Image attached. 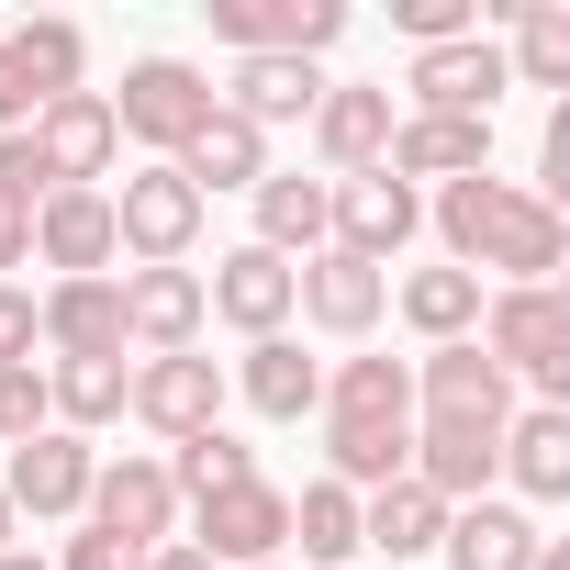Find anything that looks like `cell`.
Segmentation results:
<instances>
[{
	"instance_id": "6da1fadb",
	"label": "cell",
	"mask_w": 570,
	"mask_h": 570,
	"mask_svg": "<svg viewBox=\"0 0 570 570\" xmlns=\"http://www.w3.org/2000/svg\"><path fill=\"white\" fill-rule=\"evenodd\" d=\"M436 235H448V268H492L503 292H537V279L570 268V213H548L525 179H448L436 190Z\"/></svg>"
},
{
	"instance_id": "7a4b0ae2",
	"label": "cell",
	"mask_w": 570,
	"mask_h": 570,
	"mask_svg": "<svg viewBox=\"0 0 570 570\" xmlns=\"http://www.w3.org/2000/svg\"><path fill=\"white\" fill-rule=\"evenodd\" d=\"M481 358L503 381H537V403H570V292H559V279L492 292L481 303Z\"/></svg>"
},
{
	"instance_id": "3957f363",
	"label": "cell",
	"mask_w": 570,
	"mask_h": 570,
	"mask_svg": "<svg viewBox=\"0 0 570 570\" xmlns=\"http://www.w3.org/2000/svg\"><path fill=\"white\" fill-rule=\"evenodd\" d=\"M101 101H112V135H135L146 157H179V146L224 112V101H213V79H202L190 57H135V68H124V90H101Z\"/></svg>"
},
{
	"instance_id": "277c9868",
	"label": "cell",
	"mask_w": 570,
	"mask_h": 570,
	"mask_svg": "<svg viewBox=\"0 0 570 570\" xmlns=\"http://www.w3.org/2000/svg\"><path fill=\"white\" fill-rule=\"evenodd\" d=\"M90 68V35L68 12H35V23H0V135H23L46 101H68Z\"/></svg>"
},
{
	"instance_id": "5b68a950",
	"label": "cell",
	"mask_w": 570,
	"mask_h": 570,
	"mask_svg": "<svg viewBox=\"0 0 570 570\" xmlns=\"http://www.w3.org/2000/svg\"><path fill=\"white\" fill-rule=\"evenodd\" d=\"M202 213H213V202H202L168 157H146V168L112 190V246H124L135 268H179V257L202 246Z\"/></svg>"
},
{
	"instance_id": "8992f818",
	"label": "cell",
	"mask_w": 570,
	"mask_h": 570,
	"mask_svg": "<svg viewBox=\"0 0 570 570\" xmlns=\"http://www.w3.org/2000/svg\"><path fill=\"white\" fill-rule=\"evenodd\" d=\"M414 224H425V190H403L392 168H358V179H325V246H347V257L392 268V257L414 246Z\"/></svg>"
},
{
	"instance_id": "52a82bcc",
	"label": "cell",
	"mask_w": 570,
	"mask_h": 570,
	"mask_svg": "<svg viewBox=\"0 0 570 570\" xmlns=\"http://www.w3.org/2000/svg\"><path fill=\"white\" fill-rule=\"evenodd\" d=\"M202 525H190V548L213 559V570H268L279 548H292V492H279L268 470L257 481H235V492H213V503H190Z\"/></svg>"
},
{
	"instance_id": "ba28073f",
	"label": "cell",
	"mask_w": 570,
	"mask_h": 570,
	"mask_svg": "<svg viewBox=\"0 0 570 570\" xmlns=\"http://www.w3.org/2000/svg\"><path fill=\"white\" fill-rule=\"evenodd\" d=\"M202 23L235 57H325L347 35V0H202Z\"/></svg>"
},
{
	"instance_id": "9c48e42d",
	"label": "cell",
	"mask_w": 570,
	"mask_h": 570,
	"mask_svg": "<svg viewBox=\"0 0 570 570\" xmlns=\"http://www.w3.org/2000/svg\"><path fill=\"white\" fill-rule=\"evenodd\" d=\"M23 135H35V157H46V190H101V179H112V157H124V135H112V101H101V90L46 101Z\"/></svg>"
},
{
	"instance_id": "30bf717a",
	"label": "cell",
	"mask_w": 570,
	"mask_h": 570,
	"mask_svg": "<svg viewBox=\"0 0 570 570\" xmlns=\"http://www.w3.org/2000/svg\"><path fill=\"white\" fill-rule=\"evenodd\" d=\"M79 525H101V537H124V548H168L179 537V492H168V459H101L90 470V514Z\"/></svg>"
},
{
	"instance_id": "8fae6325",
	"label": "cell",
	"mask_w": 570,
	"mask_h": 570,
	"mask_svg": "<svg viewBox=\"0 0 570 570\" xmlns=\"http://www.w3.org/2000/svg\"><path fill=\"white\" fill-rule=\"evenodd\" d=\"M403 90H414V112L492 124V101H503L514 79H503V46H492V35H459V46H425V57L403 68Z\"/></svg>"
},
{
	"instance_id": "7c38bea8",
	"label": "cell",
	"mask_w": 570,
	"mask_h": 570,
	"mask_svg": "<svg viewBox=\"0 0 570 570\" xmlns=\"http://www.w3.org/2000/svg\"><path fill=\"white\" fill-rule=\"evenodd\" d=\"M414 414H436V425H492V436H503L514 381L481 358V336H459V347H425V358H414Z\"/></svg>"
},
{
	"instance_id": "4fadbf2b",
	"label": "cell",
	"mask_w": 570,
	"mask_h": 570,
	"mask_svg": "<svg viewBox=\"0 0 570 570\" xmlns=\"http://www.w3.org/2000/svg\"><path fill=\"white\" fill-rule=\"evenodd\" d=\"M124 414H135V425H157V436L179 448V436L224 425V370H213L202 347H179V358H135V392H124Z\"/></svg>"
},
{
	"instance_id": "5bb4252c",
	"label": "cell",
	"mask_w": 570,
	"mask_h": 570,
	"mask_svg": "<svg viewBox=\"0 0 570 570\" xmlns=\"http://www.w3.org/2000/svg\"><path fill=\"white\" fill-rule=\"evenodd\" d=\"M90 436H68V425H46V436H23L12 448V470H0V503H12V514H90Z\"/></svg>"
},
{
	"instance_id": "9a60e30c",
	"label": "cell",
	"mask_w": 570,
	"mask_h": 570,
	"mask_svg": "<svg viewBox=\"0 0 570 570\" xmlns=\"http://www.w3.org/2000/svg\"><path fill=\"white\" fill-rule=\"evenodd\" d=\"M392 90L381 79H325V101H314V157H325V179H358V168H381L392 157Z\"/></svg>"
},
{
	"instance_id": "2e32d148",
	"label": "cell",
	"mask_w": 570,
	"mask_h": 570,
	"mask_svg": "<svg viewBox=\"0 0 570 570\" xmlns=\"http://www.w3.org/2000/svg\"><path fill=\"white\" fill-rule=\"evenodd\" d=\"M381 303H392V268H370V257H347V246H314V257L292 268V314H314L325 336H370Z\"/></svg>"
},
{
	"instance_id": "e0dca14e",
	"label": "cell",
	"mask_w": 570,
	"mask_h": 570,
	"mask_svg": "<svg viewBox=\"0 0 570 570\" xmlns=\"http://www.w3.org/2000/svg\"><path fill=\"white\" fill-rule=\"evenodd\" d=\"M202 314H224L246 347L292 325V257H268V246H224L213 279H202Z\"/></svg>"
},
{
	"instance_id": "ac0fdd59",
	"label": "cell",
	"mask_w": 570,
	"mask_h": 570,
	"mask_svg": "<svg viewBox=\"0 0 570 570\" xmlns=\"http://www.w3.org/2000/svg\"><path fill=\"white\" fill-rule=\"evenodd\" d=\"M124 347L135 358H179L202 336V268H124Z\"/></svg>"
},
{
	"instance_id": "d6986e66",
	"label": "cell",
	"mask_w": 570,
	"mask_h": 570,
	"mask_svg": "<svg viewBox=\"0 0 570 570\" xmlns=\"http://www.w3.org/2000/svg\"><path fill=\"white\" fill-rule=\"evenodd\" d=\"M35 257L57 279H112V190H46L35 202Z\"/></svg>"
},
{
	"instance_id": "ffe728a7",
	"label": "cell",
	"mask_w": 570,
	"mask_h": 570,
	"mask_svg": "<svg viewBox=\"0 0 570 570\" xmlns=\"http://www.w3.org/2000/svg\"><path fill=\"white\" fill-rule=\"evenodd\" d=\"M492 470H503L525 503H559V492H570V403H525V414H503Z\"/></svg>"
},
{
	"instance_id": "44dd1931",
	"label": "cell",
	"mask_w": 570,
	"mask_h": 570,
	"mask_svg": "<svg viewBox=\"0 0 570 570\" xmlns=\"http://www.w3.org/2000/svg\"><path fill=\"white\" fill-rule=\"evenodd\" d=\"M213 101H224L235 124H257V135H268V124H314L325 68H314V57H235V79H224Z\"/></svg>"
},
{
	"instance_id": "7402d4cb",
	"label": "cell",
	"mask_w": 570,
	"mask_h": 570,
	"mask_svg": "<svg viewBox=\"0 0 570 570\" xmlns=\"http://www.w3.org/2000/svg\"><path fill=\"white\" fill-rule=\"evenodd\" d=\"M403 190L414 179H481L492 168V124H448V112H403L392 124V157H381Z\"/></svg>"
},
{
	"instance_id": "603a6c76",
	"label": "cell",
	"mask_w": 570,
	"mask_h": 570,
	"mask_svg": "<svg viewBox=\"0 0 570 570\" xmlns=\"http://www.w3.org/2000/svg\"><path fill=\"white\" fill-rule=\"evenodd\" d=\"M414 481L459 514V503H492V425H436V414H414Z\"/></svg>"
},
{
	"instance_id": "cb8c5ba5",
	"label": "cell",
	"mask_w": 570,
	"mask_h": 570,
	"mask_svg": "<svg viewBox=\"0 0 570 570\" xmlns=\"http://www.w3.org/2000/svg\"><path fill=\"white\" fill-rule=\"evenodd\" d=\"M35 325H46L57 358H135V347H124V292H112V279H57V292L35 303Z\"/></svg>"
},
{
	"instance_id": "d4e9b609",
	"label": "cell",
	"mask_w": 570,
	"mask_h": 570,
	"mask_svg": "<svg viewBox=\"0 0 570 570\" xmlns=\"http://www.w3.org/2000/svg\"><path fill=\"white\" fill-rule=\"evenodd\" d=\"M235 392H246V414H268V425H303V414H325V370H314L292 336H257V347L235 358Z\"/></svg>"
},
{
	"instance_id": "484cf974",
	"label": "cell",
	"mask_w": 570,
	"mask_h": 570,
	"mask_svg": "<svg viewBox=\"0 0 570 570\" xmlns=\"http://www.w3.org/2000/svg\"><path fill=\"white\" fill-rule=\"evenodd\" d=\"M246 202H257V235H246V246L292 257V268H303V257L325 246V179H303V168H268V179H257Z\"/></svg>"
},
{
	"instance_id": "4316f807",
	"label": "cell",
	"mask_w": 570,
	"mask_h": 570,
	"mask_svg": "<svg viewBox=\"0 0 570 570\" xmlns=\"http://www.w3.org/2000/svg\"><path fill=\"white\" fill-rule=\"evenodd\" d=\"M168 168H179L202 202H213V190H257V179H268V135H257V124H235V112H213Z\"/></svg>"
},
{
	"instance_id": "83f0119b",
	"label": "cell",
	"mask_w": 570,
	"mask_h": 570,
	"mask_svg": "<svg viewBox=\"0 0 570 570\" xmlns=\"http://www.w3.org/2000/svg\"><path fill=\"white\" fill-rule=\"evenodd\" d=\"M436 537H448V503H436L414 470H403L392 492H358V548H381V559H425Z\"/></svg>"
},
{
	"instance_id": "f1b7e54d",
	"label": "cell",
	"mask_w": 570,
	"mask_h": 570,
	"mask_svg": "<svg viewBox=\"0 0 570 570\" xmlns=\"http://www.w3.org/2000/svg\"><path fill=\"white\" fill-rule=\"evenodd\" d=\"M436 548H448V570H525L537 559V514L525 503H459Z\"/></svg>"
},
{
	"instance_id": "f546056e",
	"label": "cell",
	"mask_w": 570,
	"mask_h": 570,
	"mask_svg": "<svg viewBox=\"0 0 570 570\" xmlns=\"http://www.w3.org/2000/svg\"><path fill=\"white\" fill-rule=\"evenodd\" d=\"M492 12L514 23L503 79H525V90H570V0H492Z\"/></svg>"
},
{
	"instance_id": "4dcf8cb0",
	"label": "cell",
	"mask_w": 570,
	"mask_h": 570,
	"mask_svg": "<svg viewBox=\"0 0 570 570\" xmlns=\"http://www.w3.org/2000/svg\"><path fill=\"white\" fill-rule=\"evenodd\" d=\"M325 425H414V358H347L325 381Z\"/></svg>"
},
{
	"instance_id": "1f68e13d",
	"label": "cell",
	"mask_w": 570,
	"mask_h": 570,
	"mask_svg": "<svg viewBox=\"0 0 570 570\" xmlns=\"http://www.w3.org/2000/svg\"><path fill=\"white\" fill-rule=\"evenodd\" d=\"M392 303H403V325H414L425 347L481 336V279H470V268H414V279H392Z\"/></svg>"
},
{
	"instance_id": "d6a6232c",
	"label": "cell",
	"mask_w": 570,
	"mask_h": 570,
	"mask_svg": "<svg viewBox=\"0 0 570 570\" xmlns=\"http://www.w3.org/2000/svg\"><path fill=\"white\" fill-rule=\"evenodd\" d=\"M124 392H135V358H57V370H46V403H57V425H68V436L112 425V414H124Z\"/></svg>"
},
{
	"instance_id": "836d02e7",
	"label": "cell",
	"mask_w": 570,
	"mask_h": 570,
	"mask_svg": "<svg viewBox=\"0 0 570 570\" xmlns=\"http://www.w3.org/2000/svg\"><path fill=\"white\" fill-rule=\"evenodd\" d=\"M292 548H303L314 570H347V559H358V492H347V481H303V492H292Z\"/></svg>"
},
{
	"instance_id": "e575fe53",
	"label": "cell",
	"mask_w": 570,
	"mask_h": 570,
	"mask_svg": "<svg viewBox=\"0 0 570 570\" xmlns=\"http://www.w3.org/2000/svg\"><path fill=\"white\" fill-rule=\"evenodd\" d=\"M235 481H257V448H246V436H224V425L179 436V459H168V492H179V503H213V492H235Z\"/></svg>"
},
{
	"instance_id": "d590c367",
	"label": "cell",
	"mask_w": 570,
	"mask_h": 570,
	"mask_svg": "<svg viewBox=\"0 0 570 570\" xmlns=\"http://www.w3.org/2000/svg\"><path fill=\"white\" fill-rule=\"evenodd\" d=\"M481 12H492V0H392V23L414 35V57H425V46H459V35H481Z\"/></svg>"
},
{
	"instance_id": "8d00e7d4",
	"label": "cell",
	"mask_w": 570,
	"mask_h": 570,
	"mask_svg": "<svg viewBox=\"0 0 570 570\" xmlns=\"http://www.w3.org/2000/svg\"><path fill=\"white\" fill-rule=\"evenodd\" d=\"M46 425H57L46 370H0V448H23V436H46Z\"/></svg>"
},
{
	"instance_id": "74e56055",
	"label": "cell",
	"mask_w": 570,
	"mask_h": 570,
	"mask_svg": "<svg viewBox=\"0 0 570 570\" xmlns=\"http://www.w3.org/2000/svg\"><path fill=\"white\" fill-rule=\"evenodd\" d=\"M35 347H46V325H35V292H12V279H0V370H35Z\"/></svg>"
},
{
	"instance_id": "f35d334b",
	"label": "cell",
	"mask_w": 570,
	"mask_h": 570,
	"mask_svg": "<svg viewBox=\"0 0 570 570\" xmlns=\"http://www.w3.org/2000/svg\"><path fill=\"white\" fill-rule=\"evenodd\" d=\"M57 570H146V548H124V537H101V525H79V537L57 548Z\"/></svg>"
},
{
	"instance_id": "ab89813d",
	"label": "cell",
	"mask_w": 570,
	"mask_h": 570,
	"mask_svg": "<svg viewBox=\"0 0 570 570\" xmlns=\"http://www.w3.org/2000/svg\"><path fill=\"white\" fill-rule=\"evenodd\" d=\"M0 202H46V157H35V135H0Z\"/></svg>"
},
{
	"instance_id": "60d3db41",
	"label": "cell",
	"mask_w": 570,
	"mask_h": 570,
	"mask_svg": "<svg viewBox=\"0 0 570 570\" xmlns=\"http://www.w3.org/2000/svg\"><path fill=\"white\" fill-rule=\"evenodd\" d=\"M0 268H35V202H0Z\"/></svg>"
},
{
	"instance_id": "b9f144b4",
	"label": "cell",
	"mask_w": 570,
	"mask_h": 570,
	"mask_svg": "<svg viewBox=\"0 0 570 570\" xmlns=\"http://www.w3.org/2000/svg\"><path fill=\"white\" fill-rule=\"evenodd\" d=\"M146 570H213V559H202V548H190V537H168V548H157V559H146Z\"/></svg>"
},
{
	"instance_id": "7bdbcfd3",
	"label": "cell",
	"mask_w": 570,
	"mask_h": 570,
	"mask_svg": "<svg viewBox=\"0 0 570 570\" xmlns=\"http://www.w3.org/2000/svg\"><path fill=\"white\" fill-rule=\"evenodd\" d=\"M12 548H23V514H12V503H0V559H12Z\"/></svg>"
},
{
	"instance_id": "ee69618b",
	"label": "cell",
	"mask_w": 570,
	"mask_h": 570,
	"mask_svg": "<svg viewBox=\"0 0 570 570\" xmlns=\"http://www.w3.org/2000/svg\"><path fill=\"white\" fill-rule=\"evenodd\" d=\"M0 570H57V559H35V548H12V559H0Z\"/></svg>"
},
{
	"instance_id": "f6af8a7d",
	"label": "cell",
	"mask_w": 570,
	"mask_h": 570,
	"mask_svg": "<svg viewBox=\"0 0 570 570\" xmlns=\"http://www.w3.org/2000/svg\"><path fill=\"white\" fill-rule=\"evenodd\" d=\"M268 570H292V559H268Z\"/></svg>"
}]
</instances>
